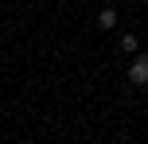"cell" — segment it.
<instances>
[{
  "label": "cell",
  "mask_w": 148,
  "mask_h": 144,
  "mask_svg": "<svg viewBox=\"0 0 148 144\" xmlns=\"http://www.w3.org/2000/svg\"><path fill=\"white\" fill-rule=\"evenodd\" d=\"M129 82H133V86H148V55H136V59H133Z\"/></svg>",
  "instance_id": "cell-1"
},
{
  "label": "cell",
  "mask_w": 148,
  "mask_h": 144,
  "mask_svg": "<svg viewBox=\"0 0 148 144\" xmlns=\"http://www.w3.org/2000/svg\"><path fill=\"white\" fill-rule=\"evenodd\" d=\"M97 27H101V31L117 27V8H101V12H97Z\"/></svg>",
  "instance_id": "cell-2"
},
{
  "label": "cell",
  "mask_w": 148,
  "mask_h": 144,
  "mask_svg": "<svg viewBox=\"0 0 148 144\" xmlns=\"http://www.w3.org/2000/svg\"><path fill=\"white\" fill-rule=\"evenodd\" d=\"M121 51H125V55H136V51H140V39H136L133 31H125V35H121Z\"/></svg>",
  "instance_id": "cell-3"
},
{
  "label": "cell",
  "mask_w": 148,
  "mask_h": 144,
  "mask_svg": "<svg viewBox=\"0 0 148 144\" xmlns=\"http://www.w3.org/2000/svg\"><path fill=\"white\" fill-rule=\"evenodd\" d=\"M23 144H31V140H23Z\"/></svg>",
  "instance_id": "cell-4"
},
{
  "label": "cell",
  "mask_w": 148,
  "mask_h": 144,
  "mask_svg": "<svg viewBox=\"0 0 148 144\" xmlns=\"http://www.w3.org/2000/svg\"><path fill=\"white\" fill-rule=\"evenodd\" d=\"M144 4H148V0H144Z\"/></svg>",
  "instance_id": "cell-5"
}]
</instances>
